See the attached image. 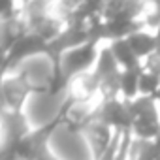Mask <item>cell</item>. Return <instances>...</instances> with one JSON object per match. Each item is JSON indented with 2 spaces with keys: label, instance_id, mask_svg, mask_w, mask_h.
<instances>
[{
  "label": "cell",
  "instance_id": "1",
  "mask_svg": "<svg viewBox=\"0 0 160 160\" xmlns=\"http://www.w3.org/2000/svg\"><path fill=\"white\" fill-rule=\"evenodd\" d=\"M130 115L134 119L132 122V134L138 139L152 141L156 136H160V119L154 109V98L143 96L132 102H126Z\"/></svg>",
  "mask_w": 160,
  "mask_h": 160
},
{
  "label": "cell",
  "instance_id": "2",
  "mask_svg": "<svg viewBox=\"0 0 160 160\" xmlns=\"http://www.w3.org/2000/svg\"><path fill=\"white\" fill-rule=\"evenodd\" d=\"M96 121L109 128H115V132H132L134 122L128 106L119 100H106L96 115Z\"/></svg>",
  "mask_w": 160,
  "mask_h": 160
},
{
  "label": "cell",
  "instance_id": "3",
  "mask_svg": "<svg viewBox=\"0 0 160 160\" xmlns=\"http://www.w3.org/2000/svg\"><path fill=\"white\" fill-rule=\"evenodd\" d=\"M87 138H89V147H91L92 158L100 160L104 156V152L109 149V145L113 143L115 132H111L109 126L96 121V122H91L87 126Z\"/></svg>",
  "mask_w": 160,
  "mask_h": 160
},
{
  "label": "cell",
  "instance_id": "4",
  "mask_svg": "<svg viewBox=\"0 0 160 160\" xmlns=\"http://www.w3.org/2000/svg\"><path fill=\"white\" fill-rule=\"evenodd\" d=\"M94 58V47L92 45H85V47H77V49H72L64 60H62V72L66 75L73 73V72H79V70H85Z\"/></svg>",
  "mask_w": 160,
  "mask_h": 160
},
{
  "label": "cell",
  "instance_id": "5",
  "mask_svg": "<svg viewBox=\"0 0 160 160\" xmlns=\"http://www.w3.org/2000/svg\"><path fill=\"white\" fill-rule=\"evenodd\" d=\"M45 45H43V40L40 38V36H25V38H19L15 43H13V47H12V51H10V57L6 58V66L10 64V62H17L19 58H23L25 55H30V53H34V51H40V49H43Z\"/></svg>",
  "mask_w": 160,
  "mask_h": 160
},
{
  "label": "cell",
  "instance_id": "6",
  "mask_svg": "<svg viewBox=\"0 0 160 160\" xmlns=\"http://www.w3.org/2000/svg\"><path fill=\"white\" fill-rule=\"evenodd\" d=\"M87 38H89V34H87V32H83L81 28H72V30L64 32L60 38H57L55 42H51L49 49L57 55L58 51H62V49H66V47H75V45H81Z\"/></svg>",
  "mask_w": 160,
  "mask_h": 160
},
{
  "label": "cell",
  "instance_id": "7",
  "mask_svg": "<svg viewBox=\"0 0 160 160\" xmlns=\"http://www.w3.org/2000/svg\"><path fill=\"white\" fill-rule=\"evenodd\" d=\"M111 53L115 55L117 62H119L121 66H124L126 70H134V68H138V57H136V53L132 51V47H130L128 42H124V40H117V42L113 43V47H111Z\"/></svg>",
  "mask_w": 160,
  "mask_h": 160
},
{
  "label": "cell",
  "instance_id": "8",
  "mask_svg": "<svg viewBox=\"0 0 160 160\" xmlns=\"http://www.w3.org/2000/svg\"><path fill=\"white\" fill-rule=\"evenodd\" d=\"M139 77H141V70L134 68V70H124L121 73V91L126 98H134L139 92Z\"/></svg>",
  "mask_w": 160,
  "mask_h": 160
},
{
  "label": "cell",
  "instance_id": "9",
  "mask_svg": "<svg viewBox=\"0 0 160 160\" xmlns=\"http://www.w3.org/2000/svg\"><path fill=\"white\" fill-rule=\"evenodd\" d=\"M134 30V23H132V17H128L126 13H117L115 17H111V21L108 23L106 27V34L109 36H124V34H130Z\"/></svg>",
  "mask_w": 160,
  "mask_h": 160
},
{
  "label": "cell",
  "instance_id": "10",
  "mask_svg": "<svg viewBox=\"0 0 160 160\" xmlns=\"http://www.w3.org/2000/svg\"><path fill=\"white\" fill-rule=\"evenodd\" d=\"M128 43L132 47V51L136 53V57H141V55H147L151 53L152 49H156V38H151L147 34H141V32H136V34H130L128 38Z\"/></svg>",
  "mask_w": 160,
  "mask_h": 160
},
{
  "label": "cell",
  "instance_id": "11",
  "mask_svg": "<svg viewBox=\"0 0 160 160\" xmlns=\"http://www.w3.org/2000/svg\"><path fill=\"white\" fill-rule=\"evenodd\" d=\"M117 66H119V62H117L115 55H113L111 51H104L102 57H100V62H98V70H96L98 79L102 81V79H106V77H109V75L119 73Z\"/></svg>",
  "mask_w": 160,
  "mask_h": 160
},
{
  "label": "cell",
  "instance_id": "12",
  "mask_svg": "<svg viewBox=\"0 0 160 160\" xmlns=\"http://www.w3.org/2000/svg\"><path fill=\"white\" fill-rule=\"evenodd\" d=\"M160 89V75L151 72H141L139 77V92L143 96H154Z\"/></svg>",
  "mask_w": 160,
  "mask_h": 160
},
{
  "label": "cell",
  "instance_id": "13",
  "mask_svg": "<svg viewBox=\"0 0 160 160\" xmlns=\"http://www.w3.org/2000/svg\"><path fill=\"white\" fill-rule=\"evenodd\" d=\"M23 98H25V89L19 83H13V91H12V87L8 83L4 85V100H6L8 106H12V109L15 113H17L19 106L23 104Z\"/></svg>",
  "mask_w": 160,
  "mask_h": 160
},
{
  "label": "cell",
  "instance_id": "14",
  "mask_svg": "<svg viewBox=\"0 0 160 160\" xmlns=\"http://www.w3.org/2000/svg\"><path fill=\"white\" fill-rule=\"evenodd\" d=\"M147 68H149V72H151V73H156V75H160V53H156V55H151Z\"/></svg>",
  "mask_w": 160,
  "mask_h": 160
},
{
  "label": "cell",
  "instance_id": "15",
  "mask_svg": "<svg viewBox=\"0 0 160 160\" xmlns=\"http://www.w3.org/2000/svg\"><path fill=\"white\" fill-rule=\"evenodd\" d=\"M10 10H12V0H2V12H4V15H8Z\"/></svg>",
  "mask_w": 160,
  "mask_h": 160
},
{
  "label": "cell",
  "instance_id": "16",
  "mask_svg": "<svg viewBox=\"0 0 160 160\" xmlns=\"http://www.w3.org/2000/svg\"><path fill=\"white\" fill-rule=\"evenodd\" d=\"M152 143H154V147L158 149V152H160V136H156L154 139H152Z\"/></svg>",
  "mask_w": 160,
  "mask_h": 160
},
{
  "label": "cell",
  "instance_id": "17",
  "mask_svg": "<svg viewBox=\"0 0 160 160\" xmlns=\"http://www.w3.org/2000/svg\"><path fill=\"white\" fill-rule=\"evenodd\" d=\"M156 45H158V47H156V49H158V51H160V30H158V36H156Z\"/></svg>",
  "mask_w": 160,
  "mask_h": 160
},
{
  "label": "cell",
  "instance_id": "18",
  "mask_svg": "<svg viewBox=\"0 0 160 160\" xmlns=\"http://www.w3.org/2000/svg\"><path fill=\"white\" fill-rule=\"evenodd\" d=\"M152 98H154V100H160V89H158V92H156V94H154Z\"/></svg>",
  "mask_w": 160,
  "mask_h": 160
}]
</instances>
